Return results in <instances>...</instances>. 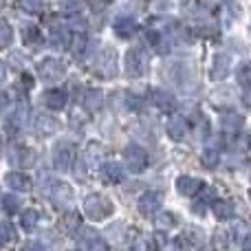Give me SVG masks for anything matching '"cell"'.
Instances as JSON below:
<instances>
[{
	"mask_svg": "<svg viewBox=\"0 0 251 251\" xmlns=\"http://www.w3.org/2000/svg\"><path fill=\"white\" fill-rule=\"evenodd\" d=\"M238 82L243 84L245 88L249 86V66H247V64H243V66L238 69Z\"/></svg>",
	"mask_w": 251,
	"mask_h": 251,
	"instance_id": "obj_35",
	"label": "cell"
},
{
	"mask_svg": "<svg viewBox=\"0 0 251 251\" xmlns=\"http://www.w3.org/2000/svg\"><path fill=\"white\" fill-rule=\"evenodd\" d=\"M40 190H42V194L47 196L55 207H69L71 201H73V190H71L64 181H60V178H55V176H49V174H42V178H40Z\"/></svg>",
	"mask_w": 251,
	"mask_h": 251,
	"instance_id": "obj_1",
	"label": "cell"
},
{
	"mask_svg": "<svg viewBox=\"0 0 251 251\" xmlns=\"http://www.w3.org/2000/svg\"><path fill=\"white\" fill-rule=\"evenodd\" d=\"M229 71H231V60H229V55H225V53H218V55L214 57L212 77H214V79H225L227 75H229Z\"/></svg>",
	"mask_w": 251,
	"mask_h": 251,
	"instance_id": "obj_17",
	"label": "cell"
},
{
	"mask_svg": "<svg viewBox=\"0 0 251 251\" xmlns=\"http://www.w3.org/2000/svg\"><path fill=\"white\" fill-rule=\"evenodd\" d=\"M64 7L69 13H79L84 9V0H66Z\"/></svg>",
	"mask_w": 251,
	"mask_h": 251,
	"instance_id": "obj_34",
	"label": "cell"
},
{
	"mask_svg": "<svg viewBox=\"0 0 251 251\" xmlns=\"http://www.w3.org/2000/svg\"><path fill=\"white\" fill-rule=\"evenodd\" d=\"M4 108H7V95L0 91V113H4Z\"/></svg>",
	"mask_w": 251,
	"mask_h": 251,
	"instance_id": "obj_37",
	"label": "cell"
},
{
	"mask_svg": "<svg viewBox=\"0 0 251 251\" xmlns=\"http://www.w3.org/2000/svg\"><path fill=\"white\" fill-rule=\"evenodd\" d=\"M0 148H2V139H0Z\"/></svg>",
	"mask_w": 251,
	"mask_h": 251,
	"instance_id": "obj_40",
	"label": "cell"
},
{
	"mask_svg": "<svg viewBox=\"0 0 251 251\" xmlns=\"http://www.w3.org/2000/svg\"><path fill=\"white\" fill-rule=\"evenodd\" d=\"M152 101H154V106L159 110H163V113H172V110L176 108V100H174V95L168 93V91H161V88L152 91Z\"/></svg>",
	"mask_w": 251,
	"mask_h": 251,
	"instance_id": "obj_15",
	"label": "cell"
},
{
	"mask_svg": "<svg viewBox=\"0 0 251 251\" xmlns=\"http://www.w3.org/2000/svg\"><path fill=\"white\" fill-rule=\"evenodd\" d=\"M84 212L91 221H106V218L113 214V203H110L106 196L101 194H91L84 201Z\"/></svg>",
	"mask_w": 251,
	"mask_h": 251,
	"instance_id": "obj_3",
	"label": "cell"
},
{
	"mask_svg": "<svg viewBox=\"0 0 251 251\" xmlns=\"http://www.w3.org/2000/svg\"><path fill=\"white\" fill-rule=\"evenodd\" d=\"M203 165L205 168H216V163H218V141H212L207 148H205V152H203Z\"/></svg>",
	"mask_w": 251,
	"mask_h": 251,
	"instance_id": "obj_26",
	"label": "cell"
},
{
	"mask_svg": "<svg viewBox=\"0 0 251 251\" xmlns=\"http://www.w3.org/2000/svg\"><path fill=\"white\" fill-rule=\"evenodd\" d=\"M82 101H84V106H86V110L95 113V110H100L101 104H104V93H101L100 88H88V91L84 93Z\"/></svg>",
	"mask_w": 251,
	"mask_h": 251,
	"instance_id": "obj_21",
	"label": "cell"
},
{
	"mask_svg": "<svg viewBox=\"0 0 251 251\" xmlns=\"http://www.w3.org/2000/svg\"><path fill=\"white\" fill-rule=\"evenodd\" d=\"M124 159H126V165H128L130 172H143V170L148 168V154L141 146H137V143L126 146Z\"/></svg>",
	"mask_w": 251,
	"mask_h": 251,
	"instance_id": "obj_6",
	"label": "cell"
},
{
	"mask_svg": "<svg viewBox=\"0 0 251 251\" xmlns=\"http://www.w3.org/2000/svg\"><path fill=\"white\" fill-rule=\"evenodd\" d=\"M42 101L49 110H62L66 106V93L62 88H51L42 95Z\"/></svg>",
	"mask_w": 251,
	"mask_h": 251,
	"instance_id": "obj_14",
	"label": "cell"
},
{
	"mask_svg": "<svg viewBox=\"0 0 251 251\" xmlns=\"http://www.w3.org/2000/svg\"><path fill=\"white\" fill-rule=\"evenodd\" d=\"M4 77H7V69H4V64L0 62V82H4Z\"/></svg>",
	"mask_w": 251,
	"mask_h": 251,
	"instance_id": "obj_38",
	"label": "cell"
},
{
	"mask_svg": "<svg viewBox=\"0 0 251 251\" xmlns=\"http://www.w3.org/2000/svg\"><path fill=\"white\" fill-rule=\"evenodd\" d=\"M212 209H214V216H216L218 221H229V218H234V214H236V207L231 201H214Z\"/></svg>",
	"mask_w": 251,
	"mask_h": 251,
	"instance_id": "obj_23",
	"label": "cell"
},
{
	"mask_svg": "<svg viewBox=\"0 0 251 251\" xmlns=\"http://www.w3.org/2000/svg\"><path fill=\"white\" fill-rule=\"evenodd\" d=\"M165 130H168V137L174 139V141H181V139L187 137V124L183 117H172L165 126Z\"/></svg>",
	"mask_w": 251,
	"mask_h": 251,
	"instance_id": "obj_18",
	"label": "cell"
},
{
	"mask_svg": "<svg viewBox=\"0 0 251 251\" xmlns=\"http://www.w3.org/2000/svg\"><path fill=\"white\" fill-rule=\"evenodd\" d=\"M73 156H75V148L66 139H62V141H57L53 146V163H55V168L60 172H66L73 165Z\"/></svg>",
	"mask_w": 251,
	"mask_h": 251,
	"instance_id": "obj_5",
	"label": "cell"
},
{
	"mask_svg": "<svg viewBox=\"0 0 251 251\" xmlns=\"http://www.w3.org/2000/svg\"><path fill=\"white\" fill-rule=\"evenodd\" d=\"M0 245H2V243H0Z\"/></svg>",
	"mask_w": 251,
	"mask_h": 251,
	"instance_id": "obj_41",
	"label": "cell"
},
{
	"mask_svg": "<svg viewBox=\"0 0 251 251\" xmlns=\"http://www.w3.org/2000/svg\"><path fill=\"white\" fill-rule=\"evenodd\" d=\"M9 163L18 168H31L35 163V152L25 146H13L9 150Z\"/></svg>",
	"mask_w": 251,
	"mask_h": 251,
	"instance_id": "obj_8",
	"label": "cell"
},
{
	"mask_svg": "<svg viewBox=\"0 0 251 251\" xmlns=\"http://www.w3.org/2000/svg\"><path fill=\"white\" fill-rule=\"evenodd\" d=\"M159 209H161V196L156 194V192H146V194L141 196V201H139V212L146 218H150V216H154Z\"/></svg>",
	"mask_w": 251,
	"mask_h": 251,
	"instance_id": "obj_11",
	"label": "cell"
},
{
	"mask_svg": "<svg viewBox=\"0 0 251 251\" xmlns=\"http://www.w3.org/2000/svg\"><path fill=\"white\" fill-rule=\"evenodd\" d=\"M101 178H104L106 183H110V185H115V183H122L126 178V170L122 163H115V161H110V163H104L101 165Z\"/></svg>",
	"mask_w": 251,
	"mask_h": 251,
	"instance_id": "obj_12",
	"label": "cell"
},
{
	"mask_svg": "<svg viewBox=\"0 0 251 251\" xmlns=\"http://www.w3.org/2000/svg\"><path fill=\"white\" fill-rule=\"evenodd\" d=\"M22 40H25L29 47H33V49H40L44 44L42 33H40V29L35 25H26L25 29H22Z\"/></svg>",
	"mask_w": 251,
	"mask_h": 251,
	"instance_id": "obj_25",
	"label": "cell"
},
{
	"mask_svg": "<svg viewBox=\"0 0 251 251\" xmlns=\"http://www.w3.org/2000/svg\"><path fill=\"white\" fill-rule=\"evenodd\" d=\"M16 240V231L11 229L9 223H2L0 225V243H13Z\"/></svg>",
	"mask_w": 251,
	"mask_h": 251,
	"instance_id": "obj_30",
	"label": "cell"
},
{
	"mask_svg": "<svg viewBox=\"0 0 251 251\" xmlns=\"http://www.w3.org/2000/svg\"><path fill=\"white\" fill-rule=\"evenodd\" d=\"M33 130L40 137H53V134L60 130V124H57V119L51 117V115H38V117L33 119Z\"/></svg>",
	"mask_w": 251,
	"mask_h": 251,
	"instance_id": "obj_9",
	"label": "cell"
},
{
	"mask_svg": "<svg viewBox=\"0 0 251 251\" xmlns=\"http://www.w3.org/2000/svg\"><path fill=\"white\" fill-rule=\"evenodd\" d=\"M221 128H223V130H225V132H227V134H234V137H236V134H238V132H240V130H243V128H245V119H243V117H240V115H234V113H227V115H225V117H223V119H221Z\"/></svg>",
	"mask_w": 251,
	"mask_h": 251,
	"instance_id": "obj_20",
	"label": "cell"
},
{
	"mask_svg": "<svg viewBox=\"0 0 251 251\" xmlns=\"http://www.w3.org/2000/svg\"><path fill=\"white\" fill-rule=\"evenodd\" d=\"M201 251H214L212 247H205V249H201Z\"/></svg>",
	"mask_w": 251,
	"mask_h": 251,
	"instance_id": "obj_39",
	"label": "cell"
},
{
	"mask_svg": "<svg viewBox=\"0 0 251 251\" xmlns=\"http://www.w3.org/2000/svg\"><path fill=\"white\" fill-rule=\"evenodd\" d=\"M57 225H60V229L64 231V234H75V231L79 229V214L75 212V209H66L60 216Z\"/></svg>",
	"mask_w": 251,
	"mask_h": 251,
	"instance_id": "obj_16",
	"label": "cell"
},
{
	"mask_svg": "<svg viewBox=\"0 0 251 251\" xmlns=\"http://www.w3.org/2000/svg\"><path fill=\"white\" fill-rule=\"evenodd\" d=\"M51 44H53L55 49H62V47L66 44V31L62 29V26H60L57 31L53 29V33H51Z\"/></svg>",
	"mask_w": 251,
	"mask_h": 251,
	"instance_id": "obj_31",
	"label": "cell"
},
{
	"mask_svg": "<svg viewBox=\"0 0 251 251\" xmlns=\"http://www.w3.org/2000/svg\"><path fill=\"white\" fill-rule=\"evenodd\" d=\"M38 212L35 209H26V212H22V218H20V225L25 231H33L35 225H38Z\"/></svg>",
	"mask_w": 251,
	"mask_h": 251,
	"instance_id": "obj_27",
	"label": "cell"
},
{
	"mask_svg": "<svg viewBox=\"0 0 251 251\" xmlns=\"http://www.w3.org/2000/svg\"><path fill=\"white\" fill-rule=\"evenodd\" d=\"M13 42V29L7 20H0V49H7Z\"/></svg>",
	"mask_w": 251,
	"mask_h": 251,
	"instance_id": "obj_28",
	"label": "cell"
},
{
	"mask_svg": "<svg viewBox=\"0 0 251 251\" xmlns=\"http://www.w3.org/2000/svg\"><path fill=\"white\" fill-rule=\"evenodd\" d=\"M71 42H73V44H71V51H73V55L77 57V60H86V55H88V51L93 49V44L88 42V40L84 38L82 33H77L73 40H71Z\"/></svg>",
	"mask_w": 251,
	"mask_h": 251,
	"instance_id": "obj_24",
	"label": "cell"
},
{
	"mask_svg": "<svg viewBox=\"0 0 251 251\" xmlns=\"http://www.w3.org/2000/svg\"><path fill=\"white\" fill-rule=\"evenodd\" d=\"M113 29L122 40H128L130 35H134V31H137V22H134L132 18H117Z\"/></svg>",
	"mask_w": 251,
	"mask_h": 251,
	"instance_id": "obj_22",
	"label": "cell"
},
{
	"mask_svg": "<svg viewBox=\"0 0 251 251\" xmlns=\"http://www.w3.org/2000/svg\"><path fill=\"white\" fill-rule=\"evenodd\" d=\"M205 187V183L201 178H194V176H178L176 178V190L178 194L183 196H194V194H201Z\"/></svg>",
	"mask_w": 251,
	"mask_h": 251,
	"instance_id": "obj_10",
	"label": "cell"
},
{
	"mask_svg": "<svg viewBox=\"0 0 251 251\" xmlns=\"http://www.w3.org/2000/svg\"><path fill=\"white\" fill-rule=\"evenodd\" d=\"M66 73V66L62 60H57V57H44L42 62L38 64V75L42 82L51 84V82H60L62 77H64Z\"/></svg>",
	"mask_w": 251,
	"mask_h": 251,
	"instance_id": "obj_4",
	"label": "cell"
},
{
	"mask_svg": "<svg viewBox=\"0 0 251 251\" xmlns=\"http://www.w3.org/2000/svg\"><path fill=\"white\" fill-rule=\"evenodd\" d=\"M126 75L132 79H139L148 73V53L141 47H132L126 51Z\"/></svg>",
	"mask_w": 251,
	"mask_h": 251,
	"instance_id": "obj_2",
	"label": "cell"
},
{
	"mask_svg": "<svg viewBox=\"0 0 251 251\" xmlns=\"http://www.w3.org/2000/svg\"><path fill=\"white\" fill-rule=\"evenodd\" d=\"M22 7L29 13H40L44 7V0H22Z\"/></svg>",
	"mask_w": 251,
	"mask_h": 251,
	"instance_id": "obj_33",
	"label": "cell"
},
{
	"mask_svg": "<svg viewBox=\"0 0 251 251\" xmlns=\"http://www.w3.org/2000/svg\"><path fill=\"white\" fill-rule=\"evenodd\" d=\"M22 251H44L42 243H38V240H29V243L22 245Z\"/></svg>",
	"mask_w": 251,
	"mask_h": 251,
	"instance_id": "obj_36",
	"label": "cell"
},
{
	"mask_svg": "<svg viewBox=\"0 0 251 251\" xmlns=\"http://www.w3.org/2000/svg\"><path fill=\"white\" fill-rule=\"evenodd\" d=\"M20 199H18L16 194H4L2 196V207L7 209V214H16L18 209H20Z\"/></svg>",
	"mask_w": 251,
	"mask_h": 251,
	"instance_id": "obj_29",
	"label": "cell"
},
{
	"mask_svg": "<svg viewBox=\"0 0 251 251\" xmlns=\"http://www.w3.org/2000/svg\"><path fill=\"white\" fill-rule=\"evenodd\" d=\"M4 183H7L9 190H18V192L31 190L29 176H26V174H22V172H9L7 176H4Z\"/></svg>",
	"mask_w": 251,
	"mask_h": 251,
	"instance_id": "obj_19",
	"label": "cell"
},
{
	"mask_svg": "<svg viewBox=\"0 0 251 251\" xmlns=\"http://www.w3.org/2000/svg\"><path fill=\"white\" fill-rule=\"evenodd\" d=\"M9 64H11V66H16L18 71H20V69H25V66H26V55H22L20 51H13L11 55H9Z\"/></svg>",
	"mask_w": 251,
	"mask_h": 251,
	"instance_id": "obj_32",
	"label": "cell"
},
{
	"mask_svg": "<svg viewBox=\"0 0 251 251\" xmlns=\"http://www.w3.org/2000/svg\"><path fill=\"white\" fill-rule=\"evenodd\" d=\"M26 117H29V108H26V104H18L16 110H13V113L9 115V119H7L9 132H18V130L25 128V126H26Z\"/></svg>",
	"mask_w": 251,
	"mask_h": 251,
	"instance_id": "obj_13",
	"label": "cell"
},
{
	"mask_svg": "<svg viewBox=\"0 0 251 251\" xmlns=\"http://www.w3.org/2000/svg\"><path fill=\"white\" fill-rule=\"evenodd\" d=\"M95 71L104 79L117 77V53H115V49H106V51H101V55L97 57Z\"/></svg>",
	"mask_w": 251,
	"mask_h": 251,
	"instance_id": "obj_7",
	"label": "cell"
}]
</instances>
